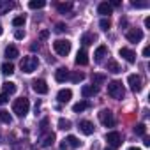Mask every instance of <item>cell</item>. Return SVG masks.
<instances>
[{
    "instance_id": "cell-43",
    "label": "cell",
    "mask_w": 150,
    "mask_h": 150,
    "mask_svg": "<svg viewBox=\"0 0 150 150\" xmlns=\"http://www.w3.org/2000/svg\"><path fill=\"white\" fill-rule=\"evenodd\" d=\"M145 27H146V28H150V16H148V18H145Z\"/></svg>"
},
{
    "instance_id": "cell-10",
    "label": "cell",
    "mask_w": 150,
    "mask_h": 150,
    "mask_svg": "<svg viewBox=\"0 0 150 150\" xmlns=\"http://www.w3.org/2000/svg\"><path fill=\"white\" fill-rule=\"evenodd\" d=\"M118 53H120V57L125 58L129 64H134V62H136V53H134L132 50H129V48H120Z\"/></svg>"
},
{
    "instance_id": "cell-30",
    "label": "cell",
    "mask_w": 150,
    "mask_h": 150,
    "mask_svg": "<svg viewBox=\"0 0 150 150\" xmlns=\"http://www.w3.org/2000/svg\"><path fill=\"white\" fill-rule=\"evenodd\" d=\"M71 127H72L71 120H67V118H60V120H58V129H62V131H69Z\"/></svg>"
},
{
    "instance_id": "cell-32",
    "label": "cell",
    "mask_w": 150,
    "mask_h": 150,
    "mask_svg": "<svg viewBox=\"0 0 150 150\" xmlns=\"http://www.w3.org/2000/svg\"><path fill=\"white\" fill-rule=\"evenodd\" d=\"M134 132H136L138 136H145V134H146V125H145V124H138V125L134 127Z\"/></svg>"
},
{
    "instance_id": "cell-48",
    "label": "cell",
    "mask_w": 150,
    "mask_h": 150,
    "mask_svg": "<svg viewBox=\"0 0 150 150\" xmlns=\"http://www.w3.org/2000/svg\"><path fill=\"white\" fill-rule=\"evenodd\" d=\"M30 50H32V51H35V50H39V46H37V44H32V46H30Z\"/></svg>"
},
{
    "instance_id": "cell-20",
    "label": "cell",
    "mask_w": 150,
    "mask_h": 150,
    "mask_svg": "<svg viewBox=\"0 0 150 150\" xmlns=\"http://www.w3.org/2000/svg\"><path fill=\"white\" fill-rule=\"evenodd\" d=\"M13 7H14V4H13V2H9V0H0V14L9 13Z\"/></svg>"
},
{
    "instance_id": "cell-19",
    "label": "cell",
    "mask_w": 150,
    "mask_h": 150,
    "mask_svg": "<svg viewBox=\"0 0 150 150\" xmlns=\"http://www.w3.org/2000/svg\"><path fill=\"white\" fill-rule=\"evenodd\" d=\"M88 108H90V103L88 101H80V103H76V104L72 106V111L74 113H81V111H85Z\"/></svg>"
},
{
    "instance_id": "cell-9",
    "label": "cell",
    "mask_w": 150,
    "mask_h": 150,
    "mask_svg": "<svg viewBox=\"0 0 150 150\" xmlns=\"http://www.w3.org/2000/svg\"><path fill=\"white\" fill-rule=\"evenodd\" d=\"M125 37H127L129 42H139V41L143 39V32H141L139 28H132V30H129V32L125 34Z\"/></svg>"
},
{
    "instance_id": "cell-36",
    "label": "cell",
    "mask_w": 150,
    "mask_h": 150,
    "mask_svg": "<svg viewBox=\"0 0 150 150\" xmlns=\"http://www.w3.org/2000/svg\"><path fill=\"white\" fill-rule=\"evenodd\" d=\"M65 30H67V27H65L64 23H57V25H55V32H57V34H64Z\"/></svg>"
},
{
    "instance_id": "cell-15",
    "label": "cell",
    "mask_w": 150,
    "mask_h": 150,
    "mask_svg": "<svg viewBox=\"0 0 150 150\" xmlns=\"http://www.w3.org/2000/svg\"><path fill=\"white\" fill-rule=\"evenodd\" d=\"M64 141H65L67 148H80V146H81V141H80L76 136H72V134H71V136H67Z\"/></svg>"
},
{
    "instance_id": "cell-12",
    "label": "cell",
    "mask_w": 150,
    "mask_h": 150,
    "mask_svg": "<svg viewBox=\"0 0 150 150\" xmlns=\"http://www.w3.org/2000/svg\"><path fill=\"white\" fill-rule=\"evenodd\" d=\"M80 131H81L83 134L90 136V134H94V124H92L90 120H81V122H80Z\"/></svg>"
},
{
    "instance_id": "cell-45",
    "label": "cell",
    "mask_w": 150,
    "mask_h": 150,
    "mask_svg": "<svg viewBox=\"0 0 150 150\" xmlns=\"http://www.w3.org/2000/svg\"><path fill=\"white\" fill-rule=\"evenodd\" d=\"M60 150H67V145H65V141H62V143H60Z\"/></svg>"
},
{
    "instance_id": "cell-35",
    "label": "cell",
    "mask_w": 150,
    "mask_h": 150,
    "mask_svg": "<svg viewBox=\"0 0 150 150\" xmlns=\"http://www.w3.org/2000/svg\"><path fill=\"white\" fill-rule=\"evenodd\" d=\"M13 25H14V27H23V25H25V18H23V16H16V18L13 20Z\"/></svg>"
},
{
    "instance_id": "cell-40",
    "label": "cell",
    "mask_w": 150,
    "mask_h": 150,
    "mask_svg": "<svg viewBox=\"0 0 150 150\" xmlns=\"http://www.w3.org/2000/svg\"><path fill=\"white\" fill-rule=\"evenodd\" d=\"M48 124H50V120H48V118H42V122H41V131H46V129H48Z\"/></svg>"
},
{
    "instance_id": "cell-38",
    "label": "cell",
    "mask_w": 150,
    "mask_h": 150,
    "mask_svg": "<svg viewBox=\"0 0 150 150\" xmlns=\"http://www.w3.org/2000/svg\"><path fill=\"white\" fill-rule=\"evenodd\" d=\"M14 37H16L18 41H21V39L25 37V30H16V32H14Z\"/></svg>"
},
{
    "instance_id": "cell-42",
    "label": "cell",
    "mask_w": 150,
    "mask_h": 150,
    "mask_svg": "<svg viewBox=\"0 0 150 150\" xmlns=\"http://www.w3.org/2000/svg\"><path fill=\"white\" fill-rule=\"evenodd\" d=\"M143 57H150V48H148V46L143 50Z\"/></svg>"
},
{
    "instance_id": "cell-5",
    "label": "cell",
    "mask_w": 150,
    "mask_h": 150,
    "mask_svg": "<svg viewBox=\"0 0 150 150\" xmlns=\"http://www.w3.org/2000/svg\"><path fill=\"white\" fill-rule=\"evenodd\" d=\"M106 141H108V145H110V148H117V146H120L122 145V136H120V132L118 131H111V132H108L106 134Z\"/></svg>"
},
{
    "instance_id": "cell-8",
    "label": "cell",
    "mask_w": 150,
    "mask_h": 150,
    "mask_svg": "<svg viewBox=\"0 0 150 150\" xmlns=\"http://www.w3.org/2000/svg\"><path fill=\"white\" fill-rule=\"evenodd\" d=\"M32 88H34L35 94H41V96L48 94V85H46L44 80H34L32 81Z\"/></svg>"
},
{
    "instance_id": "cell-22",
    "label": "cell",
    "mask_w": 150,
    "mask_h": 150,
    "mask_svg": "<svg viewBox=\"0 0 150 150\" xmlns=\"http://www.w3.org/2000/svg\"><path fill=\"white\" fill-rule=\"evenodd\" d=\"M106 53H108V48H106V46H99V48L96 50V53H94V57H96V62H101V60L106 57Z\"/></svg>"
},
{
    "instance_id": "cell-31",
    "label": "cell",
    "mask_w": 150,
    "mask_h": 150,
    "mask_svg": "<svg viewBox=\"0 0 150 150\" xmlns=\"http://www.w3.org/2000/svg\"><path fill=\"white\" fill-rule=\"evenodd\" d=\"M2 72H4V74H13V72H14V65H13L11 62L2 64Z\"/></svg>"
},
{
    "instance_id": "cell-39",
    "label": "cell",
    "mask_w": 150,
    "mask_h": 150,
    "mask_svg": "<svg viewBox=\"0 0 150 150\" xmlns=\"http://www.w3.org/2000/svg\"><path fill=\"white\" fill-rule=\"evenodd\" d=\"M7 101H9V96H7V94H0V106L6 104Z\"/></svg>"
},
{
    "instance_id": "cell-28",
    "label": "cell",
    "mask_w": 150,
    "mask_h": 150,
    "mask_svg": "<svg viewBox=\"0 0 150 150\" xmlns=\"http://www.w3.org/2000/svg\"><path fill=\"white\" fill-rule=\"evenodd\" d=\"M57 9H58V13H60V14H65V13H69V11L72 9V4H71V2H65V4H57Z\"/></svg>"
},
{
    "instance_id": "cell-27",
    "label": "cell",
    "mask_w": 150,
    "mask_h": 150,
    "mask_svg": "<svg viewBox=\"0 0 150 150\" xmlns=\"http://www.w3.org/2000/svg\"><path fill=\"white\" fill-rule=\"evenodd\" d=\"M0 122H2V124H11L13 122V117L9 115V111L0 110Z\"/></svg>"
},
{
    "instance_id": "cell-14",
    "label": "cell",
    "mask_w": 150,
    "mask_h": 150,
    "mask_svg": "<svg viewBox=\"0 0 150 150\" xmlns=\"http://www.w3.org/2000/svg\"><path fill=\"white\" fill-rule=\"evenodd\" d=\"M71 97H72V92H71L69 88H62V90L57 94L58 103H69V101H71Z\"/></svg>"
},
{
    "instance_id": "cell-50",
    "label": "cell",
    "mask_w": 150,
    "mask_h": 150,
    "mask_svg": "<svg viewBox=\"0 0 150 150\" xmlns=\"http://www.w3.org/2000/svg\"><path fill=\"white\" fill-rule=\"evenodd\" d=\"M2 32H4V30H2V25H0V35H2Z\"/></svg>"
},
{
    "instance_id": "cell-16",
    "label": "cell",
    "mask_w": 150,
    "mask_h": 150,
    "mask_svg": "<svg viewBox=\"0 0 150 150\" xmlns=\"http://www.w3.org/2000/svg\"><path fill=\"white\" fill-rule=\"evenodd\" d=\"M96 41H97V35H96V34H90V32H87V34H83V35H81V44H83V46L94 44Z\"/></svg>"
},
{
    "instance_id": "cell-17",
    "label": "cell",
    "mask_w": 150,
    "mask_h": 150,
    "mask_svg": "<svg viewBox=\"0 0 150 150\" xmlns=\"http://www.w3.org/2000/svg\"><path fill=\"white\" fill-rule=\"evenodd\" d=\"M76 64H78V65H87V64H88V55H87L85 50H80V51L76 53Z\"/></svg>"
},
{
    "instance_id": "cell-47",
    "label": "cell",
    "mask_w": 150,
    "mask_h": 150,
    "mask_svg": "<svg viewBox=\"0 0 150 150\" xmlns=\"http://www.w3.org/2000/svg\"><path fill=\"white\" fill-rule=\"evenodd\" d=\"M143 143H145V146H150V139H148V138H145Z\"/></svg>"
},
{
    "instance_id": "cell-26",
    "label": "cell",
    "mask_w": 150,
    "mask_h": 150,
    "mask_svg": "<svg viewBox=\"0 0 150 150\" xmlns=\"http://www.w3.org/2000/svg\"><path fill=\"white\" fill-rule=\"evenodd\" d=\"M2 88H4V94H14L16 92V83H13V81H6L4 85H2Z\"/></svg>"
},
{
    "instance_id": "cell-33",
    "label": "cell",
    "mask_w": 150,
    "mask_h": 150,
    "mask_svg": "<svg viewBox=\"0 0 150 150\" xmlns=\"http://www.w3.org/2000/svg\"><path fill=\"white\" fill-rule=\"evenodd\" d=\"M53 141H55V134H53V132H50V134H46V136H44L42 145H44V146H50V145H53Z\"/></svg>"
},
{
    "instance_id": "cell-1",
    "label": "cell",
    "mask_w": 150,
    "mask_h": 150,
    "mask_svg": "<svg viewBox=\"0 0 150 150\" xmlns=\"http://www.w3.org/2000/svg\"><path fill=\"white\" fill-rule=\"evenodd\" d=\"M30 110V103L27 97H20L13 103V113H16L18 117H25Z\"/></svg>"
},
{
    "instance_id": "cell-51",
    "label": "cell",
    "mask_w": 150,
    "mask_h": 150,
    "mask_svg": "<svg viewBox=\"0 0 150 150\" xmlns=\"http://www.w3.org/2000/svg\"><path fill=\"white\" fill-rule=\"evenodd\" d=\"M104 150H113V148H104Z\"/></svg>"
},
{
    "instance_id": "cell-46",
    "label": "cell",
    "mask_w": 150,
    "mask_h": 150,
    "mask_svg": "<svg viewBox=\"0 0 150 150\" xmlns=\"http://www.w3.org/2000/svg\"><path fill=\"white\" fill-rule=\"evenodd\" d=\"M125 25H127V20H125V18H124V20H120V27H125Z\"/></svg>"
},
{
    "instance_id": "cell-13",
    "label": "cell",
    "mask_w": 150,
    "mask_h": 150,
    "mask_svg": "<svg viewBox=\"0 0 150 150\" xmlns=\"http://www.w3.org/2000/svg\"><path fill=\"white\" fill-rule=\"evenodd\" d=\"M55 80H57L58 83L67 81V80H69V71H67V69H64V67L57 69V72H55Z\"/></svg>"
},
{
    "instance_id": "cell-21",
    "label": "cell",
    "mask_w": 150,
    "mask_h": 150,
    "mask_svg": "<svg viewBox=\"0 0 150 150\" xmlns=\"http://www.w3.org/2000/svg\"><path fill=\"white\" fill-rule=\"evenodd\" d=\"M18 55H20V51H18V48L16 46H7L6 48V57L9 58V60H13V58H18Z\"/></svg>"
},
{
    "instance_id": "cell-29",
    "label": "cell",
    "mask_w": 150,
    "mask_h": 150,
    "mask_svg": "<svg viewBox=\"0 0 150 150\" xmlns=\"http://www.w3.org/2000/svg\"><path fill=\"white\" fill-rule=\"evenodd\" d=\"M44 6H46L44 0H30V2H28V7L30 9H42Z\"/></svg>"
},
{
    "instance_id": "cell-11",
    "label": "cell",
    "mask_w": 150,
    "mask_h": 150,
    "mask_svg": "<svg viewBox=\"0 0 150 150\" xmlns=\"http://www.w3.org/2000/svg\"><path fill=\"white\" fill-rule=\"evenodd\" d=\"M97 92H99V87H94V85H85V87L81 88V96H83L85 99L97 96Z\"/></svg>"
},
{
    "instance_id": "cell-24",
    "label": "cell",
    "mask_w": 150,
    "mask_h": 150,
    "mask_svg": "<svg viewBox=\"0 0 150 150\" xmlns=\"http://www.w3.org/2000/svg\"><path fill=\"white\" fill-rule=\"evenodd\" d=\"M69 78H71V81H72V83H80V81H83V80H85V74H83V72H80V71H74L72 74H69Z\"/></svg>"
},
{
    "instance_id": "cell-49",
    "label": "cell",
    "mask_w": 150,
    "mask_h": 150,
    "mask_svg": "<svg viewBox=\"0 0 150 150\" xmlns=\"http://www.w3.org/2000/svg\"><path fill=\"white\" fill-rule=\"evenodd\" d=\"M127 150H141V148H139V146H129Z\"/></svg>"
},
{
    "instance_id": "cell-44",
    "label": "cell",
    "mask_w": 150,
    "mask_h": 150,
    "mask_svg": "<svg viewBox=\"0 0 150 150\" xmlns=\"http://www.w3.org/2000/svg\"><path fill=\"white\" fill-rule=\"evenodd\" d=\"M46 37H48V32H46V30H42V32H41V39H46Z\"/></svg>"
},
{
    "instance_id": "cell-6",
    "label": "cell",
    "mask_w": 150,
    "mask_h": 150,
    "mask_svg": "<svg viewBox=\"0 0 150 150\" xmlns=\"http://www.w3.org/2000/svg\"><path fill=\"white\" fill-rule=\"evenodd\" d=\"M99 120H101V124L106 125V127H113V125H115V118H113V113H111L110 110H101V111H99Z\"/></svg>"
},
{
    "instance_id": "cell-25",
    "label": "cell",
    "mask_w": 150,
    "mask_h": 150,
    "mask_svg": "<svg viewBox=\"0 0 150 150\" xmlns=\"http://www.w3.org/2000/svg\"><path fill=\"white\" fill-rule=\"evenodd\" d=\"M108 71H110V72H113V74H118V72H122V67L118 65V62L110 60V62H108Z\"/></svg>"
},
{
    "instance_id": "cell-34",
    "label": "cell",
    "mask_w": 150,
    "mask_h": 150,
    "mask_svg": "<svg viewBox=\"0 0 150 150\" xmlns=\"http://www.w3.org/2000/svg\"><path fill=\"white\" fill-rule=\"evenodd\" d=\"M99 27H101L103 30H108V28L111 27V21H110V18H103V20L99 21Z\"/></svg>"
},
{
    "instance_id": "cell-7",
    "label": "cell",
    "mask_w": 150,
    "mask_h": 150,
    "mask_svg": "<svg viewBox=\"0 0 150 150\" xmlns=\"http://www.w3.org/2000/svg\"><path fill=\"white\" fill-rule=\"evenodd\" d=\"M127 83H129V87H131V90L132 92H139L141 90V78L138 76V74H129V78H127Z\"/></svg>"
},
{
    "instance_id": "cell-41",
    "label": "cell",
    "mask_w": 150,
    "mask_h": 150,
    "mask_svg": "<svg viewBox=\"0 0 150 150\" xmlns=\"http://www.w3.org/2000/svg\"><path fill=\"white\" fill-rule=\"evenodd\" d=\"M110 6H111V9H113V7H118V6H120V0H113Z\"/></svg>"
},
{
    "instance_id": "cell-4",
    "label": "cell",
    "mask_w": 150,
    "mask_h": 150,
    "mask_svg": "<svg viewBox=\"0 0 150 150\" xmlns=\"http://www.w3.org/2000/svg\"><path fill=\"white\" fill-rule=\"evenodd\" d=\"M53 50L57 51V55H60V57H67L69 55V51H71V42L65 39H58V41H55L53 42Z\"/></svg>"
},
{
    "instance_id": "cell-2",
    "label": "cell",
    "mask_w": 150,
    "mask_h": 150,
    "mask_svg": "<svg viewBox=\"0 0 150 150\" xmlns=\"http://www.w3.org/2000/svg\"><path fill=\"white\" fill-rule=\"evenodd\" d=\"M108 94L113 97V99H122L125 96V88L120 81H110L108 83Z\"/></svg>"
},
{
    "instance_id": "cell-23",
    "label": "cell",
    "mask_w": 150,
    "mask_h": 150,
    "mask_svg": "<svg viewBox=\"0 0 150 150\" xmlns=\"http://www.w3.org/2000/svg\"><path fill=\"white\" fill-rule=\"evenodd\" d=\"M103 83H106V76L104 74H92V85L94 87H97V85H103Z\"/></svg>"
},
{
    "instance_id": "cell-18",
    "label": "cell",
    "mask_w": 150,
    "mask_h": 150,
    "mask_svg": "<svg viewBox=\"0 0 150 150\" xmlns=\"http://www.w3.org/2000/svg\"><path fill=\"white\" fill-rule=\"evenodd\" d=\"M111 11H113V9H111V6H110L108 2H101V4H99V7H97V13H99V14H103L104 18H106L108 14H111Z\"/></svg>"
},
{
    "instance_id": "cell-3",
    "label": "cell",
    "mask_w": 150,
    "mask_h": 150,
    "mask_svg": "<svg viewBox=\"0 0 150 150\" xmlns=\"http://www.w3.org/2000/svg\"><path fill=\"white\" fill-rule=\"evenodd\" d=\"M37 65H39V58H37V57H25V58L21 60V64H20L21 71L27 72V74L34 72V71L37 69Z\"/></svg>"
},
{
    "instance_id": "cell-37",
    "label": "cell",
    "mask_w": 150,
    "mask_h": 150,
    "mask_svg": "<svg viewBox=\"0 0 150 150\" xmlns=\"http://www.w3.org/2000/svg\"><path fill=\"white\" fill-rule=\"evenodd\" d=\"M132 7L134 9H145V7H148V4L146 2H132Z\"/></svg>"
}]
</instances>
